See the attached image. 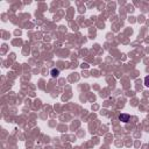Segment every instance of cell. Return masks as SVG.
Here are the masks:
<instances>
[{"label":"cell","mask_w":149,"mask_h":149,"mask_svg":"<svg viewBox=\"0 0 149 149\" xmlns=\"http://www.w3.org/2000/svg\"><path fill=\"white\" fill-rule=\"evenodd\" d=\"M119 120H121L122 122H128L129 121V115L128 114H120L119 115Z\"/></svg>","instance_id":"obj_1"},{"label":"cell","mask_w":149,"mask_h":149,"mask_svg":"<svg viewBox=\"0 0 149 149\" xmlns=\"http://www.w3.org/2000/svg\"><path fill=\"white\" fill-rule=\"evenodd\" d=\"M50 74H51V77H56V76H58L59 74V70L58 69H51V71H50Z\"/></svg>","instance_id":"obj_2"},{"label":"cell","mask_w":149,"mask_h":149,"mask_svg":"<svg viewBox=\"0 0 149 149\" xmlns=\"http://www.w3.org/2000/svg\"><path fill=\"white\" fill-rule=\"evenodd\" d=\"M144 84H146L147 86H149V76H147V77L144 78Z\"/></svg>","instance_id":"obj_3"}]
</instances>
